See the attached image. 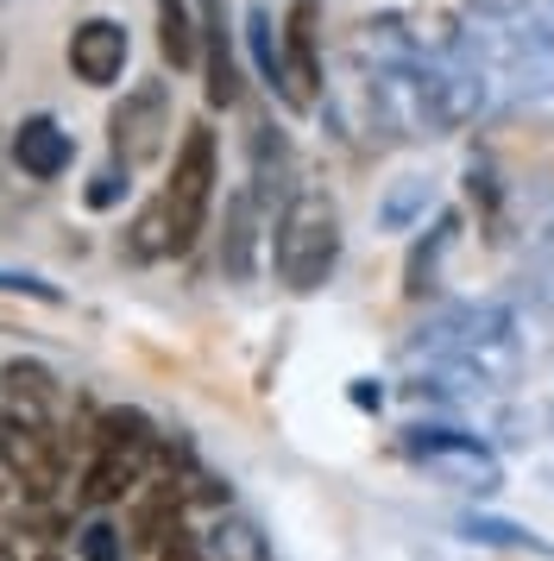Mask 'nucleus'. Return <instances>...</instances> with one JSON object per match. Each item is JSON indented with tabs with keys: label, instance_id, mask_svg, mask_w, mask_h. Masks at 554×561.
<instances>
[{
	"label": "nucleus",
	"instance_id": "412c9836",
	"mask_svg": "<svg viewBox=\"0 0 554 561\" xmlns=\"http://www.w3.org/2000/svg\"><path fill=\"white\" fill-rule=\"evenodd\" d=\"M126 190H132V164H120V158H107V164H101L95 178H89V190H82V203L89 208H114L126 196Z\"/></svg>",
	"mask_w": 554,
	"mask_h": 561
},
{
	"label": "nucleus",
	"instance_id": "aec40b11",
	"mask_svg": "<svg viewBox=\"0 0 554 561\" xmlns=\"http://www.w3.org/2000/svg\"><path fill=\"white\" fill-rule=\"evenodd\" d=\"M460 530L473 536V542H498V549H535V556H549V542L523 524H504V517H460Z\"/></svg>",
	"mask_w": 554,
	"mask_h": 561
},
{
	"label": "nucleus",
	"instance_id": "9b49d317",
	"mask_svg": "<svg viewBox=\"0 0 554 561\" xmlns=\"http://www.w3.org/2000/svg\"><path fill=\"white\" fill-rule=\"evenodd\" d=\"M0 398H7V423L50 430V410H57V379H50L38 359H7V373H0Z\"/></svg>",
	"mask_w": 554,
	"mask_h": 561
},
{
	"label": "nucleus",
	"instance_id": "cd10ccee",
	"mask_svg": "<svg viewBox=\"0 0 554 561\" xmlns=\"http://www.w3.org/2000/svg\"><path fill=\"white\" fill-rule=\"evenodd\" d=\"M7 480H13V473H7V460H0V492H7Z\"/></svg>",
	"mask_w": 554,
	"mask_h": 561
},
{
	"label": "nucleus",
	"instance_id": "7ed1b4c3",
	"mask_svg": "<svg viewBox=\"0 0 554 561\" xmlns=\"http://www.w3.org/2000/svg\"><path fill=\"white\" fill-rule=\"evenodd\" d=\"M107 139H114V158L120 164H151V158H164V139H171V82H132L114 114H107Z\"/></svg>",
	"mask_w": 554,
	"mask_h": 561
},
{
	"label": "nucleus",
	"instance_id": "39448f33",
	"mask_svg": "<svg viewBox=\"0 0 554 561\" xmlns=\"http://www.w3.org/2000/svg\"><path fill=\"white\" fill-rule=\"evenodd\" d=\"M322 7L327 0H290L284 13V107H315L322 89Z\"/></svg>",
	"mask_w": 554,
	"mask_h": 561
},
{
	"label": "nucleus",
	"instance_id": "9d476101",
	"mask_svg": "<svg viewBox=\"0 0 554 561\" xmlns=\"http://www.w3.org/2000/svg\"><path fill=\"white\" fill-rule=\"evenodd\" d=\"M183 505H189V492H183V480H151L139 485V499H132V511H126V549H164L176 530H183Z\"/></svg>",
	"mask_w": 554,
	"mask_h": 561
},
{
	"label": "nucleus",
	"instance_id": "4be33fe9",
	"mask_svg": "<svg viewBox=\"0 0 554 561\" xmlns=\"http://www.w3.org/2000/svg\"><path fill=\"white\" fill-rule=\"evenodd\" d=\"M76 549H82V561H126V530H114V524H82L76 530Z\"/></svg>",
	"mask_w": 554,
	"mask_h": 561
},
{
	"label": "nucleus",
	"instance_id": "20e7f679",
	"mask_svg": "<svg viewBox=\"0 0 554 561\" xmlns=\"http://www.w3.org/2000/svg\"><path fill=\"white\" fill-rule=\"evenodd\" d=\"M403 455L428 467V473H441V480L466 485V492H498L504 480L498 455L478 435H460V430H403Z\"/></svg>",
	"mask_w": 554,
	"mask_h": 561
},
{
	"label": "nucleus",
	"instance_id": "b1692460",
	"mask_svg": "<svg viewBox=\"0 0 554 561\" xmlns=\"http://www.w3.org/2000/svg\"><path fill=\"white\" fill-rule=\"evenodd\" d=\"M0 290H7V297H32V304H64V290H57V284L50 278H38V272H7V265H0Z\"/></svg>",
	"mask_w": 554,
	"mask_h": 561
},
{
	"label": "nucleus",
	"instance_id": "0eeeda50",
	"mask_svg": "<svg viewBox=\"0 0 554 561\" xmlns=\"http://www.w3.org/2000/svg\"><path fill=\"white\" fill-rule=\"evenodd\" d=\"M70 77L89 82V89H114L126 77V57H132V32L114 20V13H89V20H76L70 26Z\"/></svg>",
	"mask_w": 554,
	"mask_h": 561
},
{
	"label": "nucleus",
	"instance_id": "5701e85b",
	"mask_svg": "<svg viewBox=\"0 0 554 561\" xmlns=\"http://www.w3.org/2000/svg\"><path fill=\"white\" fill-rule=\"evenodd\" d=\"M423 203H428V183L423 178H403V190L378 208V221H384V228H409V221L423 215Z\"/></svg>",
	"mask_w": 554,
	"mask_h": 561
},
{
	"label": "nucleus",
	"instance_id": "f257e3e1",
	"mask_svg": "<svg viewBox=\"0 0 554 561\" xmlns=\"http://www.w3.org/2000/svg\"><path fill=\"white\" fill-rule=\"evenodd\" d=\"M341 265V208L327 190H297L284 215H277V233H272V272L290 297H309L322 290Z\"/></svg>",
	"mask_w": 554,
	"mask_h": 561
},
{
	"label": "nucleus",
	"instance_id": "4468645a",
	"mask_svg": "<svg viewBox=\"0 0 554 561\" xmlns=\"http://www.w3.org/2000/svg\"><path fill=\"white\" fill-rule=\"evenodd\" d=\"M158 51L171 70H196L201 64V20L189 0H158Z\"/></svg>",
	"mask_w": 554,
	"mask_h": 561
},
{
	"label": "nucleus",
	"instance_id": "423d86ee",
	"mask_svg": "<svg viewBox=\"0 0 554 561\" xmlns=\"http://www.w3.org/2000/svg\"><path fill=\"white\" fill-rule=\"evenodd\" d=\"M196 20H201V95H208V114H227L246 95L240 45H233V13H227V0H196Z\"/></svg>",
	"mask_w": 554,
	"mask_h": 561
},
{
	"label": "nucleus",
	"instance_id": "f3484780",
	"mask_svg": "<svg viewBox=\"0 0 554 561\" xmlns=\"http://www.w3.org/2000/svg\"><path fill=\"white\" fill-rule=\"evenodd\" d=\"M448 240H453V215H441L435 233H423V240L409 247V259H403V297H409V304H423L428 290H435V272H441Z\"/></svg>",
	"mask_w": 554,
	"mask_h": 561
},
{
	"label": "nucleus",
	"instance_id": "dca6fc26",
	"mask_svg": "<svg viewBox=\"0 0 554 561\" xmlns=\"http://www.w3.org/2000/svg\"><path fill=\"white\" fill-rule=\"evenodd\" d=\"M171 253H176L171 208H164V196H151V203L132 215V228H126V259H132V265H151V259H171Z\"/></svg>",
	"mask_w": 554,
	"mask_h": 561
},
{
	"label": "nucleus",
	"instance_id": "2eb2a0df",
	"mask_svg": "<svg viewBox=\"0 0 554 561\" xmlns=\"http://www.w3.org/2000/svg\"><path fill=\"white\" fill-rule=\"evenodd\" d=\"M158 423H151L146 410H132V404H114V410H101L95 416V448H120V455H139L151 460L158 455Z\"/></svg>",
	"mask_w": 554,
	"mask_h": 561
},
{
	"label": "nucleus",
	"instance_id": "1a4fd4ad",
	"mask_svg": "<svg viewBox=\"0 0 554 561\" xmlns=\"http://www.w3.org/2000/svg\"><path fill=\"white\" fill-rule=\"evenodd\" d=\"M7 152H13V164H20V178L57 183L76 164V139L64 133V121H50V114H25L20 127H13V139H7Z\"/></svg>",
	"mask_w": 554,
	"mask_h": 561
},
{
	"label": "nucleus",
	"instance_id": "f03ea898",
	"mask_svg": "<svg viewBox=\"0 0 554 561\" xmlns=\"http://www.w3.org/2000/svg\"><path fill=\"white\" fill-rule=\"evenodd\" d=\"M215 178H221V139L208 121H189L183 139H176L171 158V178H164V208H171V228H176V259L189 253L208 228V208H215Z\"/></svg>",
	"mask_w": 554,
	"mask_h": 561
},
{
	"label": "nucleus",
	"instance_id": "bb28decb",
	"mask_svg": "<svg viewBox=\"0 0 554 561\" xmlns=\"http://www.w3.org/2000/svg\"><path fill=\"white\" fill-rule=\"evenodd\" d=\"M0 561H20V549H13V536H0Z\"/></svg>",
	"mask_w": 554,
	"mask_h": 561
},
{
	"label": "nucleus",
	"instance_id": "6ab92c4d",
	"mask_svg": "<svg viewBox=\"0 0 554 561\" xmlns=\"http://www.w3.org/2000/svg\"><path fill=\"white\" fill-rule=\"evenodd\" d=\"M246 45H252V64H258V77L272 82V89H284V38H277V20L272 7H246Z\"/></svg>",
	"mask_w": 554,
	"mask_h": 561
},
{
	"label": "nucleus",
	"instance_id": "a211bd4d",
	"mask_svg": "<svg viewBox=\"0 0 554 561\" xmlns=\"http://www.w3.org/2000/svg\"><path fill=\"white\" fill-rule=\"evenodd\" d=\"M208 561H272V542L258 536V524L246 517H215V530H208Z\"/></svg>",
	"mask_w": 554,
	"mask_h": 561
},
{
	"label": "nucleus",
	"instance_id": "393cba45",
	"mask_svg": "<svg viewBox=\"0 0 554 561\" xmlns=\"http://www.w3.org/2000/svg\"><path fill=\"white\" fill-rule=\"evenodd\" d=\"M158 561H208V542H201V536L189 530V524H183V530H176L171 542H164V549H158Z\"/></svg>",
	"mask_w": 554,
	"mask_h": 561
},
{
	"label": "nucleus",
	"instance_id": "f8f14e48",
	"mask_svg": "<svg viewBox=\"0 0 554 561\" xmlns=\"http://www.w3.org/2000/svg\"><path fill=\"white\" fill-rule=\"evenodd\" d=\"M258 265V190H240L227 203V228H221V272L227 284H246Z\"/></svg>",
	"mask_w": 554,
	"mask_h": 561
},
{
	"label": "nucleus",
	"instance_id": "6e6552de",
	"mask_svg": "<svg viewBox=\"0 0 554 561\" xmlns=\"http://www.w3.org/2000/svg\"><path fill=\"white\" fill-rule=\"evenodd\" d=\"M0 460L32 505H45L57 480H64V442L57 430H25V423H0Z\"/></svg>",
	"mask_w": 554,
	"mask_h": 561
},
{
	"label": "nucleus",
	"instance_id": "a878e982",
	"mask_svg": "<svg viewBox=\"0 0 554 561\" xmlns=\"http://www.w3.org/2000/svg\"><path fill=\"white\" fill-rule=\"evenodd\" d=\"M353 404L372 410V404H384V391H372V379H353Z\"/></svg>",
	"mask_w": 554,
	"mask_h": 561
},
{
	"label": "nucleus",
	"instance_id": "ddd939ff",
	"mask_svg": "<svg viewBox=\"0 0 554 561\" xmlns=\"http://www.w3.org/2000/svg\"><path fill=\"white\" fill-rule=\"evenodd\" d=\"M146 480V460L139 455H120V448H95V460H89V467H82V485H76V492H82V505H120L126 492H132V485Z\"/></svg>",
	"mask_w": 554,
	"mask_h": 561
},
{
	"label": "nucleus",
	"instance_id": "c85d7f7f",
	"mask_svg": "<svg viewBox=\"0 0 554 561\" xmlns=\"http://www.w3.org/2000/svg\"><path fill=\"white\" fill-rule=\"evenodd\" d=\"M38 561H64V556H38Z\"/></svg>",
	"mask_w": 554,
	"mask_h": 561
}]
</instances>
